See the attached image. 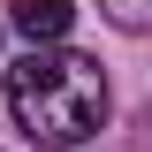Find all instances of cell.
Here are the masks:
<instances>
[{"label": "cell", "instance_id": "6da1fadb", "mask_svg": "<svg viewBox=\"0 0 152 152\" xmlns=\"http://www.w3.org/2000/svg\"><path fill=\"white\" fill-rule=\"evenodd\" d=\"M8 114L38 145H84L107 122V76L76 46H38L8 69Z\"/></svg>", "mask_w": 152, "mask_h": 152}, {"label": "cell", "instance_id": "7a4b0ae2", "mask_svg": "<svg viewBox=\"0 0 152 152\" xmlns=\"http://www.w3.org/2000/svg\"><path fill=\"white\" fill-rule=\"evenodd\" d=\"M69 23H76L69 0H15V31H23V38H38V46L69 38Z\"/></svg>", "mask_w": 152, "mask_h": 152}, {"label": "cell", "instance_id": "3957f363", "mask_svg": "<svg viewBox=\"0 0 152 152\" xmlns=\"http://www.w3.org/2000/svg\"><path fill=\"white\" fill-rule=\"evenodd\" d=\"M107 15L122 31H152V0H107Z\"/></svg>", "mask_w": 152, "mask_h": 152}]
</instances>
